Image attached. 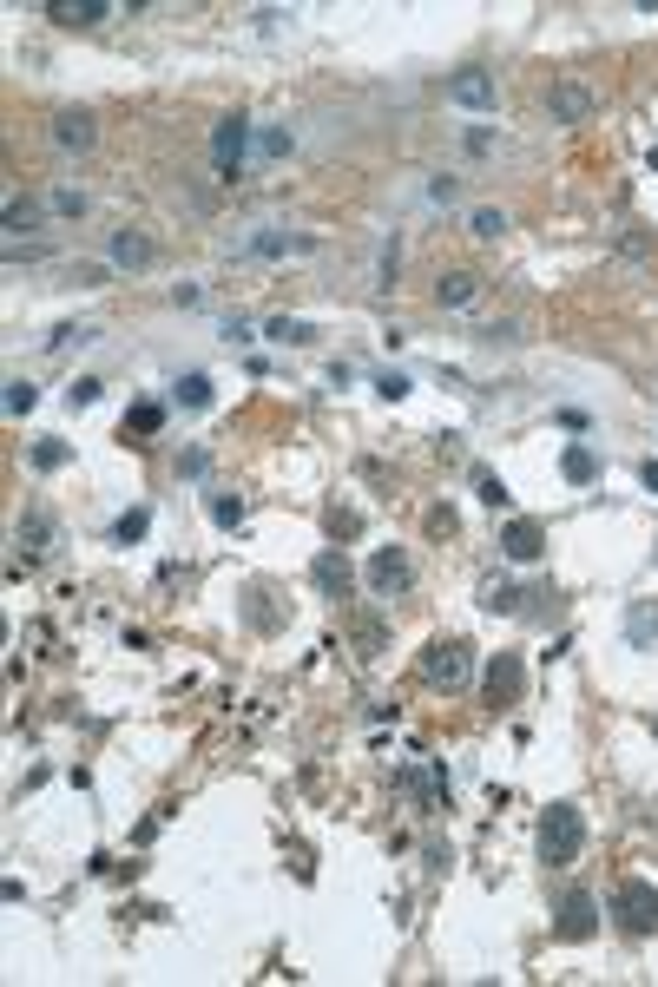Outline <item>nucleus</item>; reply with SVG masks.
I'll return each mask as SVG.
<instances>
[{"mask_svg": "<svg viewBox=\"0 0 658 987\" xmlns=\"http://www.w3.org/2000/svg\"><path fill=\"white\" fill-rule=\"evenodd\" d=\"M580 849H586V816H580V803H553V810L540 816V862L566 869V862H580Z\"/></svg>", "mask_w": 658, "mask_h": 987, "instance_id": "obj_1", "label": "nucleus"}, {"mask_svg": "<svg viewBox=\"0 0 658 987\" xmlns=\"http://www.w3.org/2000/svg\"><path fill=\"white\" fill-rule=\"evenodd\" d=\"M612 915H619L626 935H658V882L626 876L619 889H612Z\"/></svg>", "mask_w": 658, "mask_h": 987, "instance_id": "obj_2", "label": "nucleus"}, {"mask_svg": "<svg viewBox=\"0 0 658 987\" xmlns=\"http://www.w3.org/2000/svg\"><path fill=\"white\" fill-rule=\"evenodd\" d=\"M481 691H487V705H494V711L520 705V691H527V665H520V652H494V658H487Z\"/></svg>", "mask_w": 658, "mask_h": 987, "instance_id": "obj_3", "label": "nucleus"}, {"mask_svg": "<svg viewBox=\"0 0 658 987\" xmlns=\"http://www.w3.org/2000/svg\"><path fill=\"white\" fill-rule=\"evenodd\" d=\"M422 678L435 691H455V685H468V645L461 639H435L422 652Z\"/></svg>", "mask_w": 658, "mask_h": 987, "instance_id": "obj_4", "label": "nucleus"}, {"mask_svg": "<svg viewBox=\"0 0 658 987\" xmlns=\"http://www.w3.org/2000/svg\"><path fill=\"white\" fill-rule=\"evenodd\" d=\"M211 158H218V172L237 178L244 172V158H251V119H218V132H211Z\"/></svg>", "mask_w": 658, "mask_h": 987, "instance_id": "obj_5", "label": "nucleus"}, {"mask_svg": "<svg viewBox=\"0 0 658 987\" xmlns=\"http://www.w3.org/2000/svg\"><path fill=\"white\" fill-rule=\"evenodd\" d=\"M547 112H553V126H586V119L599 112V93L580 86V79H560V86L547 93Z\"/></svg>", "mask_w": 658, "mask_h": 987, "instance_id": "obj_6", "label": "nucleus"}, {"mask_svg": "<svg viewBox=\"0 0 658 987\" xmlns=\"http://www.w3.org/2000/svg\"><path fill=\"white\" fill-rule=\"evenodd\" d=\"M448 106H461V112H494V106H501V79L481 73V66H474V73H455V79H448Z\"/></svg>", "mask_w": 658, "mask_h": 987, "instance_id": "obj_7", "label": "nucleus"}, {"mask_svg": "<svg viewBox=\"0 0 658 987\" xmlns=\"http://www.w3.org/2000/svg\"><path fill=\"white\" fill-rule=\"evenodd\" d=\"M553 928H560L566 941H586L599 928V895L593 889H566L560 895V915H553Z\"/></svg>", "mask_w": 658, "mask_h": 987, "instance_id": "obj_8", "label": "nucleus"}, {"mask_svg": "<svg viewBox=\"0 0 658 987\" xmlns=\"http://www.w3.org/2000/svg\"><path fill=\"white\" fill-rule=\"evenodd\" d=\"M310 580H316V593H323V599H349L356 573H349L343 547H323V553H316V560H310Z\"/></svg>", "mask_w": 658, "mask_h": 987, "instance_id": "obj_9", "label": "nucleus"}, {"mask_svg": "<svg viewBox=\"0 0 658 987\" xmlns=\"http://www.w3.org/2000/svg\"><path fill=\"white\" fill-rule=\"evenodd\" d=\"M501 553L520 560V566H533L540 553H547V527H540V520H507L501 527Z\"/></svg>", "mask_w": 658, "mask_h": 987, "instance_id": "obj_10", "label": "nucleus"}, {"mask_svg": "<svg viewBox=\"0 0 658 987\" xmlns=\"http://www.w3.org/2000/svg\"><path fill=\"white\" fill-rule=\"evenodd\" d=\"M369 586H376L382 599H395V593H408V560L395 547H382L376 560H369Z\"/></svg>", "mask_w": 658, "mask_h": 987, "instance_id": "obj_11", "label": "nucleus"}, {"mask_svg": "<svg viewBox=\"0 0 658 987\" xmlns=\"http://www.w3.org/2000/svg\"><path fill=\"white\" fill-rule=\"evenodd\" d=\"M93 139H99L93 112H60V119H53V145H60V152H86Z\"/></svg>", "mask_w": 658, "mask_h": 987, "instance_id": "obj_12", "label": "nucleus"}, {"mask_svg": "<svg viewBox=\"0 0 658 987\" xmlns=\"http://www.w3.org/2000/svg\"><path fill=\"white\" fill-rule=\"evenodd\" d=\"M474 290H481V277H474V270H441L435 303H441V310H468V303H474Z\"/></svg>", "mask_w": 658, "mask_h": 987, "instance_id": "obj_13", "label": "nucleus"}, {"mask_svg": "<svg viewBox=\"0 0 658 987\" xmlns=\"http://www.w3.org/2000/svg\"><path fill=\"white\" fill-rule=\"evenodd\" d=\"M112 264H119V270H145V264H152V237L112 231Z\"/></svg>", "mask_w": 658, "mask_h": 987, "instance_id": "obj_14", "label": "nucleus"}, {"mask_svg": "<svg viewBox=\"0 0 658 987\" xmlns=\"http://www.w3.org/2000/svg\"><path fill=\"white\" fill-rule=\"evenodd\" d=\"M626 639L632 645H658V599H632L626 606Z\"/></svg>", "mask_w": 658, "mask_h": 987, "instance_id": "obj_15", "label": "nucleus"}, {"mask_svg": "<svg viewBox=\"0 0 658 987\" xmlns=\"http://www.w3.org/2000/svg\"><path fill=\"white\" fill-rule=\"evenodd\" d=\"M20 547H27L33 560H40V553H53V514H40V507H33V514L20 520Z\"/></svg>", "mask_w": 658, "mask_h": 987, "instance_id": "obj_16", "label": "nucleus"}, {"mask_svg": "<svg viewBox=\"0 0 658 987\" xmlns=\"http://www.w3.org/2000/svg\"><path fill=\"white\" fill-rule=\"evenodd\" d=\"M47 14L60 20V27H93V20H106L112 7H106V0H86V7H66V0H53Z\"/></svg>", "mask_w": 658, "mask_h": 987, "instance_id": "obj_17", "label": "nucleus"}, {"mask_svg": "<svg viewBox=\"0 0 658 987\" xmlns=\"http://www.w3.org/2000/svg\"><path fill=\"white\" fill-rule=\"evenodd\" d=\"M560 474H566L573 487H586V481L599 474V455H593V448H566V455H560Z\"/></svg>", "mask_w": 658, "mask_h": 987, "instance_id": "obj_18", "label": "nucleus"}, {"mask_svg": "<svg viewBox=\"0 0 658 987\" xmlns=\"http://www.w3.org/2000/svg\"><path fill=\"white\" fill-rule=\"evenodd\" d=\"M145 527H152V514H145V507H126V514L112 520V540H119V547H132V540H145Z\"/></svg>", "mask_w": 658, "mask_h": 987, "instance_id": "obj_19", "label": "nucleus"}, {"mask_svg": "<svg viewBox=\"0 0 658 987\" xmlns=\"http://www.w3.org/2000/svg\"><path fill=\"white\" fill-rule=\"evenodd\" d=\"M251 251H257V257H290V251H310V237H283V231H264V237L251 244Z\"/></svg>", "mask_w": 658, "mask_h": 987, "instance_id": "obj_20", "label": "nucleus"}, {"mask_svg": "<svg viewBox=\"0 0 658 987\" xmlns=\"http://www.w3.org/2000/svg\"><path fill=\"white\" fill-rule=\"evenodd\" d=\"M158 428H165V408H158V402H139L126 415V435H158Z\"/></svg>", "mask_w": 658, "mask_h": 987, "instance_id": "obj_21", "label": "nucleus"}, {"mask_svg": "<svg viewBox=\"0 0 658 987\" xmlns=\"http://www.w3.org/2000/svg\"><path fill=\"white\" fill-rule=\"evenodd\" d=\"M316 329L303 323V316H270V343H310Z\"/></svg>", "mask_w": 658, "mask_h": 987, "instance_id": "obj_22", "label": "nucleus"}, {"mask_svg": "<svg viewBox=\"0 0 658 987\" xmlns=\"http://www.w3.org/2000/svg\"><path fill=\"white\" fill-rule=\"evenodd\" d=\"M33 224H40V204H33V198H7V231H33Z\"/></svg>", "mask_w": 658, "mask_h": 987, "instance_id": "obj_23", "label": "nucleus"}, {"mask_svg": "<svg viewBox=\"0 0 658 987\" xmlns=\"http://www.w3.org/2000/svg\"><path fill=\"white\" fill-rule=\"evenodd\" d=\"M290 145H297V139H290L283 126H264V132H257V158H290Z\"/></svg>", "mask_w": 658, "mask_h": 987, "instance_id": "obj_24", "label": "nucleus"}, {"mask_svg": "<svg viewBox=\"0 0 658 987\" xmlns=\"http://www.w3.org/2000/svg\"><path fill=\"white\" fill-rule=\"evenodd\" d=\"M481 606H487V612H520V586L494 580V586H487V593H481Z\"/></svg>", "mask_w": 658, "mask_h": 987, "instance_id": "obj_25", "label": "nucleus"}, {"mask_svg": "<svg viewBox=\"0 0 658 987\" xmlns=\"http://www.w3.org/2000/svg\"><path fill=\"white\" fill-rule=\"evenodd\" d=\"M178 402H185V408H211V376H185V382H178Z\"/></svg>", "mask_w": 658, "mask_h": 987, "instance_id": "obj_26", "label": "nucleus"}, {"mask_svg": "<svg viewBox=\"0 0 658 987\" xmlns=\"http://www.w3.org/2000/svg\"><path fill=\"white\" fill-rule=\"evenodd\" d=\"M33 402H40V389H33L27 376H14V382H7V415H27Z\"/></svg>", "mask_w": 658, "mask_h": 987, "instance_id": "obj_27", "label": "nucleus"}, {"mask_svg": "<svg viewBox=\"0 0 658 987\" xmlns=\"http://www.w3.org/2000/svg\"><path fill=\"white\" fill-rule=\"evenodd\" d=\"M474 494H481L487 507H507V487L494 481V474H487V468H474Z\"/></svg>", "mask_w": 658, "mask_h": 987, "instance_id": "obj_28", "label": "nucleus"}, {"mask_svg": "<svg viewBox=\"0 0 658 987\" xmlns=\"http://www.w3.org/2000/svg\"><path fill=\"white\" fill-rule=\"evenodd\" d=\"M211 520H218V527H244V501L218 494V501H211Z\"/></svg>", "mask_w": 658, "mask_h": 987, "instance_id": "obj_29", "label": "nucleus"}, {"mask_svg": "<svg viewBox=\"0 0 658 987\" xmlns=\"http://www.w3.org/2000/svg\"><path fill=\"white\" fill-rule=\"evenodd\" d=\"M468 231H474V237H501V231H507V218H501V211H474Z\"/></svg>", "mask_w": 658, "mask_h": 987, "instance_id": "obj_30", "label": "nucleus"}, {"mask_svg": "<svg viewBox=\"0 0 658 987\" xmlns=\"http://www.w3.org/2000/svg\"><path fill=\"white\" fill-rule=\"evenodd\" d=\"M395 270H402V244L389 237V244H382V290H395Z\"/></svg>", "mask_w": 658, "mask_h": 987, "instance_id": "obj_31", "label": "nucleus"}, {"mask_svg": "<svg viewBox=\"0 0 658 987\" xmlns=\"http://www.w3.org/2000/svg\"><path fill=\"white\" fill-rule=\"evenodd\" d=\"M66 402H73V408H93V402H99V382H93V376H79L73 389H66Z\"/></svg>", "mask_w": 658, "mask_h": 987, "instance_id": "obj_32", "label": "nucleus"}, {"mask_svg": "<svg viewBox=\"0 0 658 987\" xmlns=\"http://www.w3.org/2000/svg\"><path fill=\"white\" fill-rule=\"evenodd\" d=\"M60 461H66L60 441H40V448H33V468H60Z\"/></svg>", "mask_w": 658, "mask_h": 987, "instance_id": "obj_33", "label": "nucleus"}, {"mask_svg": "<svg viewBox=\"0 0 658 987\" xmlns=\"http://www.w3.org/2000/svg\"><path fill=\"white\" fill-rule=\"evenodd\" d=\"M53 211H60V218H79V211H86V198H79V191H53Z\"/></svg>", "mask_w": 658, "mask_h": 987, "instance_id": "obj_34", "label": "nucleus"}, {"mask_svg": "<svg viewBox=\"0 0 658 987\" xmlns=\"http://www.w3.org/2000/svg\"><path fill=\"white\" fill-rule=\"evenodd\" d=\"M376 389L389 395V402H402V395H408V376H395V369H389V376H376Z\"/></svg>", "mask_w": 658, "mask_h": 987, "instance_id": "obj_35", "label": "nucleus"}, {"mask_svg": "<svg viewBox=\"0 0 658 987\" xmlns=\"http://www.w3.org/2000/svg\"><path fill=\"white\" fill-rule=\"evenodd\" d=\"M639 481H645V487L658 494V461H645V468H639Z\"/></svg>", "mask_w": 658, "mask_h": 987, "instance_id": "obj_36", "label": "nucleus"}, {"mask_svg": "<svg viewBox=\"0 0 658 987\" xmlns=\"http://www.w3.org/2000/svg\"><path fill=\"white\" fill-rule=\"evenodd\" d=\"M652 731H658V718H652Z\"/></svg>", "mask_w": 658, "mask_h": 987, "instance_id": "obj_37", "label": "nucleus"}]
</instances>
